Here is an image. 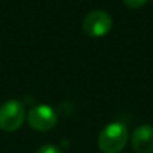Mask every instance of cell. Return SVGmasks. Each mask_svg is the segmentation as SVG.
I'll return each mask as SVG.
<instances>
[{
    "label": "cell",
    "mask_w": 153,
    "mask_h": 153,
    "mask_svg": "<svg viewBox=\"0 0 153 153\" xmlns=\"http://www.w3.org/2000/svg\"><path fill=\"white\" fill-rule=\"evenodd\" d=\"M27 122L34 130L47 132L56 125L58 116H56V111L48 105H38L28 111Z\"/></svg>",
    "instance_id": "4"
},
{
    "label": "cell",
    "mask_w": 153,
    "mask_h": 153,
    "mask_svg": "<svg viewBox=\"0 0 153 153\" xmlns=\"http://www.w3.org/2000/svg\"><path fill=\"white\" fill-rule=\"evenodd\" d=\"M128 128L122 122L108 124L98 134V148L102 153H120L128 143Z\"/></svg>",
    "instance_id": "1"
},
{
    "label": "cell",
    "mask_w": 153,
    "mask_h": 153,
    "mask_svg": "<svg viewBox=\"0 0 153 153\" xmlns=\"http://www.w3.org/2000/svg\"><path fill=\"white\" fill-rule=\"evenodd\" d=\"M24 117V105L20 101H7L0 106V129L4 132H15L22 126Z\"/></svg>",
    "instance_id": "2"
},
{
    "label": "cell",
    "mask_w": 153,
    "mask_h": 153,
    "mask_svg": "<svg viewBox=\"0 0 153 153\" xmlns=\"http://www.w3.org/2000/svg\"><path fill=\"white\" fill-rule=\"evenodd\" d=\"M130 141L136 153H153V126L148 124L137 126Z\"/></svg>",
    "instance_id": "5"
},
{
    "label": "cell",
    "mask_w": 153,
    "mask_h": 153,
    "mask_svg": "<svg viewBox=\"0 0 153 153\" xmlns=\"http://www.w3.org/2000/svg\"><path fill=\"white\" fill-rule=\"evenodd\" d=\"M36 153H62L61 148L56 145H53V144H46V145H42L39 149L36 151Z\"/></svg>",
    "instance_id": "6"
},
{
    "label": "cell",
    "mask_w": 153,
    "mask_h": 153,
    "mask_svg": "<svg viewBox=\"0 0 153 153\" xmlns=\"http://www.w3.org/2000/svg\"><path fill=\"white\" fill-rule=\"evenodd\" d=\"M111 26H113V19H111L110 13L103 10L91 11L85 16L83 22H82V28H83L85 34L93 38L106 35L111 30Z\"/></svg>",
    "instance_id": "3"
},
{
    "label": "cell",
    "mask_w": 153,
    "mask_h": 153,
    "mask_svg": "<svg viewBox=\"0 0 153 153\" xmlns=\"http://www.w3.org/2000/svg\"><path fill=\"white\" fill-rule=\"evenodd\" d=\"M148 0H122L125 5L128 8H132V10H136V8H141L144 4H146Z\"/></svg>",
    "instance_id": "7"
}]
</instances>
